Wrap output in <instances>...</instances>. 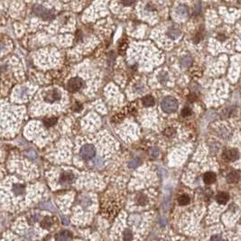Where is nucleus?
<instances>
[{
	"label": "nucleus",
	"instance_id": "nucleus-1",
	"mask_svg": "<svg viewBox=\"0 0 241 241\" xmlns=\"http://www.w3.org/2000/svg\"><path fill=\"white\" fill-rule=\"evenodd\" d=\"M161 108L165 113H173L178 108V100L173 97H165L161 102Z\"/></svg>",
	"mask_w": 241,
	"mask_h": 241
},
{
	"label": "nucleus",
	"instance_id": "nucleus-2",
	"mask_svg": "<svg viewBox=\"0 0 241 241\" xmlns=\"http://www.w3.org/2000/svg\"><path fill=\"white\" fill-rule=\"evenodd\" d=\"M80 155L84 160H91L96 156V149L92 145H84L80 151Z\"/></svg>",
	"mask_w": 241,
	"mask_h": 241
},
{
	"label": "nucleus",
	"instance_id": "nucleus-3",
	"mask_svg": "<svg viewBox=\"0 0 241 241\" xmlns=\"http://www.w3.org/2000/svg\"><path fill=\"white\" fill-rule=\"evenodd\" d=\"M34 12L36 15L41 17L43 20H52L53 18V14L50 10L46 9L42 6H36L34 8Z\"/></svg>",
	"mask_w": 241,
	"mask_h": 241
},
{
	"label": "nucleus",
	"instance_id": "nucleus-4",
	"mask_svg": "<svg viewBox=\"0 0 241 241\" xmlns=\"http://www.w3.org/2000/svg\"><path fill=\"white\" fill-rule=\"evenodd\" d=\"M84 82L80 78H72L68 81L67 89L70 92H77L83 87Z\"/></svg>",
	"mask_w": 241,
	"mask_h": 241
},
{
	"label": "nucleus",
	"instance_id": "nucleus-5",
	"mask_svg": "<svg viewBox=\"0 0 241 241\" xmlns=\"http://www.w3.org/2000/svg\"><path fill=\"white\" fill-rule=\"evenodd\" d=\"M61 97V93L60 92V91H58L56 89H53V90L48 91L45 94L43 99H45V101H46L48 103H53L55 101L60 100Z\"/></svg>",
	"mask_w": 241,
	"mask_h": 241
},
{
	"label": "nucleus",
	"instance_id": "nucleus-6",
	"mask_svg": "<svg viewBox=\"0 0 241 241\" xmlns=\"http://www.w3.org/2000/svg\"><path fill=\"white\" fill-rule=\"evenodd\" d=\"M222 156H223L224 160H226V161L234 162L238 159L239 153L237 149H229V150L224 151Z\"/></svg>",
	"mask_w": 241,
	"mask_h": 241
},
{
	"label": "nucleus",
	"instance_id": "nucleus-7",
	"mask_svg": "<svg viewBox=\"0 0 241 241\" xmlns=\"http://www.w3.org/2000/svg\"><path fill=\"white\" fill-rule=\"evenodd\" d=\"M75 175L71 172H64L61 174L60 183L61 184H71L75 181Z\"/></svg>",
	"mask_w": 241,
	"mask_h": 241
},
{
	"label": "nucleus",
	"instance_id": "nucleus-8",
	"mask_svg": "<svg viewBox=\"0 0 241 241\" xmlns=\"http://www.w3.org/2000/svg\"><path fill=\"white\" fill-rule=\"evenodd\" d=\"M229 200V195L227 192H220L216 196V201L220 204H226Z\"/></svg>",
	"mask_w": 241,
	"mask_h": 241
},
{
	"label": "nucleus",
	"instance_id": "nucleus-9",
	"mask_svg": "<svg viewBox=\"0 0 241 241\" xmlns=\"http://www.w3.org/2000/svg\"><path fill=\"white\" fill-rule=\"evenodd\" d=\"M203 181L206 184H212L216 182V174L212 172H208L203 175Z\"/></svg>",
	"mask_w": 241,
	"mask_h": 241
},
{
	"label": "nucleus",
	"instance_id": "nucleus-10",
	"mask_svg": "<svg viewBox=\"0 0 241 241\" xmlns=\"http://www.w3.org/2000/svg\"><path fill=\"white\" fill-rule=\"evenodd\" d=\"M57 240H61V241H67V240H71L72 239V234L68 231V230H63L61 232H60L57 237H56Z\"/></svg>",
	"mask_w": 241,
	"mask_h": 241
},
{
	"label": "nucleus",
	"instance_id": "nucleus-11",
	"mask_svg": "<svg viewBox=\"0 0 241 241\" xmlns=\"http://www.w3.org/2000/svg\"><path fill=\"white\" fill-rule=\"evenodd\" d=\"M239 176H240V173L238 171H233L231 172L227 177V180L229 183H236L238 182L239 180Z\"/></svg>",
	"mask_w": 241,
	"mask_h": 241
},
{
	"label": "nucleus",
	"instance_id": "nucleus-12",
	"mask_svg": "<svg viewBox=\"0 0 241 241\" xmlns=\"http://www.w3.org/2000/svg\"><path fill=\"white\" fill-rule=\"evenodd\" d=\"M155 99L153 96L151 95H147V96H145L143 99H142V103L145 107H152V106H154L155 105Z\"/></svg>",
	"mask_w": 241,
	"mask_h": 241
},
{
	"label": "nucleus",
	"instance_id": "nucleus-13",
	"mask_svg": "<svg viewBox=\"0 0 241 241\" xmlns=\"http://www.w3.org/2000/svg\"><path fill=\"white\" fill-rule=\"evenodd\" d=\"M180 34H181L180 30L178 28H175V27H171L167 32V35L171 39H176L180 36Z\"/></svg>",
	"mask_w": 241,
	"mask_h": 241
},
{
	"label": "nucleus",
	"instance_id": "nucleus-14",
	"mask_svg": "<svg viewBox=\"0 0 241 241\" xmlns=\"http://www.w3.org/2000/svg\"><path fill=\"white\" fill-rule=\"evenodd\" d=\"M13 191L15 192V194L16 196H20V195H23L25 193V186L22 185L20 183H15L14 186H13Z\"/></svg>",
	"mask_w": 241,
	"mask_h": 241
},
{
	"label": "nucleus",
	"instance_id": "nucleus-15",
	"mask_svg": "<svg viewBox=\"0 0 241 241\" xmlns=\"http://www.w3.org/2000/svg\"><path fill=\"white\" fill-rule=\"evenodd\" d=\"M190 202H191V199L187 194H183L179 196L178 198V203L181 206H186L190 203Z\"/></svg>",
	"mask_w": 241,
	"mask_h": 241
},
{
	"label": "nucleus",
	"instance_id": "nucleus-16",
	"mask_svg": "<svg viewBox=\"0 0 241 241\" xmlns=\"http://www.w3.org/2000/svg\"><path fill=\"white\" fill-rule=\"evenodd\" d=\"M53 221L52 220V218L50 217H45V218L42 220V221L41 222V226L43 228V229H50L53 225Z\"/></svg>",
	"mask_w": 241,
	"mask_h": 241
},
{
	"label": "nucleus",
	"instance_id": "nucleus-17",
	"mask_svg": "<svg viewBox=\"0 0 241 241\" xmlns=\"http://www.w3.org/2000/svg\"><path fill=\"white\" fill-rule=\"evenodd\" d=\"M191 63H192V59L190 56H185V57L182 58V60H181V65L183 68L190 67Z\"/></svg>",
	"mask_w": 241,
	"mask_h": 241
},
{
	"label": "nucleus",
	"instance_id": "nucleus-18",
	"mask_svg": "<svg viewBox=\"0 0 241 241\" xmlns=\"http://www.w3.org/2000/svg\"><path fill=\"white\" fill-rule=\"evenodd\" d=\"M176 14H178L181 16H187L189 14V11L185 6H179L176 8Z\"/></svg>",
	"mask_w": 241,
	"mask_h": 241
},
{
	"label": "nucleus",
	"instance_id": "nucleus-19",
	"mask_svg": "<svg viewBox=\"0 0 241 241\" xmlns=\"http://www.w3.org/2000/svg\"><path fill=\"white\" fill-rule=\"evenodd\" d=\"M57 121H58L57 118H45V120H43V124L45 125V126L50 127V126H54L57 123Z\"/></svg>",
	"mask_w": 241,
	"mask_h": 241
},
{
	"label": "nucleus",
	"instance_id": "nucleus-20",
	"mask_svg": "<svg viewBox=\"0 0 241 241\" xmlns=\"http://www.w3.org/2000/svg\"><path fill=\"white\" fill-rule=\"evenodd\" d=\"M141 164V160L138 158H134L131 160V162L129 163V167L130 168H137Z\"/></svg>",
	"mask_w": 241,
	"mask_h": 241
},
{
	"label": "nucleus",
	"instance_id": "nucleus-21",
	"mask_svg": "<svg viewBox=\"0 0 241 241\" xmlns=\"http://www.w3.org/2000/svg\"><path fill=\"white\" fill-rule=\"evenodd\" d=\"M191 113H192V112H191V109L190 107H184V108L182 109L181 115H182V117H183V118H187V117L191 116Z\"/></svg>",
	"mask_w": 241,
	"mask_h": 241
},
{
	"label": "nucleus",
	"instance_id": "nucleus-22",
	"mask_svg": "<svg viewBox=\"0 0 241 241\" xmlns=\"http://www.w3.org/2000/svg\"><path fill=\"white\" fill-rule=\"evenodd\" d=\"M137 203L140 204V205H145L146 202H147V198H146V196L143 195V194H140V196L137 197Z\"/></svg>",
	"mask_w": 241,
	"mask_h": 241
},
{
	"label": "nucleus",
	"instance_id": "nucleus-23",
	"mask_svg": "<svg viewBox=\"0 0 241 241\" xmlns=\"http://www.w3.org/2000/svg\"><path fill=\"white\" fill-rule=\"evenodd\" d=\"M164 136L170 137H172V136L174 135L175 130H174L173 128H172V127H169V128H167V129L164 130Z\"/></svg>",
	"mask_w": 241,
	"mask_h": 241
},
{
	"label": "nucleus",
	"instance_id": "nucleus-24",
	"mask_svg": "<svg viewBox=\"0 0 241 241\" xmlns=\"http://www.w3.org/2000/svg\"><path fill=\"white\" fill-rule=\"evenodd\" d=\"M132 238H133L132 232H131L129 229H126V230L124 232V239H125V240H131Z\"/></svg>",
	"mask_w": 241,
	"mask_h": 241
},
{
	"label": "nucleus",
	"instance_id": "nucleus-25",
	"mask_svg": "<svg viewBox=\"0 0 241 241\" xmlns=\"http://www.w3.org/2000/svg\"><path fill=\"white\" fill-rule=\"evenodd\" d=\"M158 79L161 81V83H165L168 80V75L165 72H162V73H160Z\"/></svg>",
	"mask_w": 241,
	"mask_h": 241
},
{
	"label": "nucleus",
	"instance_id": "nucleus-26",
	"mask_svg": "<svg viewBox=\"0 0 241 241\" xmlns=\"http://www.w3.org/2000/svg\"><path fill=\"white\" fill-rule=\"evenodd\" d=\"M150 154H151L152 156L156 157V156H158V154H159V151H158V149L156 148V147H155V148H152L151 151H150Z\"/></svg>",
	"mask_w": 241,
	"mask_h": 241
},
{
	"label": "nucleus",
	"instance_id": "nucleus-27",
	"mask_svg": "<svg viewBox=\"0 0 241 241\" xmlns=\"http://www.w3.org/2000/svg\"><path fill=\"white\" fill-rule=\"evenodd\" d=\"M121 1L124 6H131L136 2V0H121Z\"/></svg>",
	"mask_w": 241,
	"mask_h": 241
},
{
	"label": "nucleus",
	"instance_id": "nucleus-28",
	"mask_svg": "<svg viewBox=\"0 0 241 241\" xmlns=\"http://www.w3.org/2000/svg\"><path fill=\"white\" fill-rule=\"evenodd\" d=\"M126 41L124 42H121L120 43V45H119V51H120V53H121V54H123V52L124 51H126Z\"/></svg>",
	"mask_w": 241,
	"mask_h": 241
},
{
	"label": "nucleus",
	"instance_id": "nucleus-29",
	"mask_svg": "<svg viewBox=\"0 0 241 241\" xmlns=\"http://www.w3.org/2000/svg\"><path fill=\"white\" fill-rule=\"evenodd\" d=\"M26 91H27V89H26V88H23V89H21V90H20V97H23V96L26 93Z\"/></svg>",
	"mask_w": 241,
	"mask_h": 241
},
{
	"label": "nucleus",
	"instance_id": "nucleus-30",
	"mask_svg": "<svg viewBox=\"0 0 241 241\" xmlns=\"http://www.w3.org/2000/svg\"><path fill=\"white\" fill-rule=\"evenodd\" d=\"M188 99H189V101H194L196 99V97H195L194 94H191V95H189Z\"/></svg>",
	"mask_w": 241,
	"mask_h": 241
},
{
	"label": "nucleus",
	"instance_id": "nucleus-31",
	"mask_svg": "<svg viewBox=\"0 0 241 241\" xmlns=\"http://www.w3.org/2000/svg\"><path fill=\"white\" fill-rule=\"evenodd\" d=\"M214 239H221V237L220 236H213V237H211V240H214Z\"/></svg>",
	"mask_w": 241,
	"mask_h": 241
},
{
	"label": "nucleus",
	"instance_id": "nucleus-32",
	"mask_svg": "<svg viewBox=\"0 0 241 241\" xmlns=\"http://www.w3.org/2000/svg\"><path fill=\"white\" fill-rule=\"evenodd\" d=\"M160 222H161V225H163V226H165V221H164V218H161Z\"/></svg>",
	"mask_w": 241,
	"mask_h": 241
}]
</instances>
